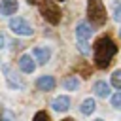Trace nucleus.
<instances>
[{"instance_id": "393cba45", "label": "nucleus", "mask_w": 121, "mask_h": 121, "mask_svg": "<svg viewBox=\"0 0 121 121\" xmlns=\"http://www.w3.org/2000/svg\"><path fill=\"white\" fill-rule=\"evenodd\" d=\"M57 2H62V0H57Z\"/></svg>"}, {"instance_id": "5701e85b", "label": "nucleus", "mask_w": 121, "mask_h": 121, "mask_svg": "<svg viewBox=\"0 0 121 121\" xmlns=\"http://www.w3.org/2000/svg\"><path fill=\"white\" fill-rule=\"evenodd\" d=\"M95 121H102V119H95Z\"/></svg>"}, {"instance_id": "f03ea898", "label": "nucleus", "mask_w": 121, "mask_h": 121, "mask_svg": "<svg viewBox=\"0 0 121 121\" xmlns=\"http://www.w3.org/2000/svg\"><path fill=\"white\" fill-rule=\"evenodd\" d=\"M87 17L96 26H102L106 23V8H104L102 0H89L87 2Z\"/></svg>"}, {"instance_id": "0eeeda50", "label": "nucleus", "mask_w": 121, "mask_h": 121, "mask_svg": "<svg viewBox=\"0 0 121 121\" xmlns=\"http://www.w3.org/2000/svg\"><path fill=\"white\" fill-rule=\"evenodd\" d=\"M17 9V0H2L0 2V15H11Z\"/></svg>"}, {"instance_id": "dca6fc26", "label": "nucleus", "mask_w": 121, "mask_h": 121, "mask_svg": "<svg viewBox=\"0 0 121 121\" xmlns=\"http://www.w3.org/2000/svg\"><path fill=\"white\" fill-rule=\"evenodd\" d=\"M112 104H113L115 108H121V89H119V93H115V95L112 96Z\"/></svg>"}, {"instance_id": "4468645a", "label": "nucleus", "mask_w": 121, "mask_h": 121, "mask_svg": "<svg viewBox=\"0 0 121 121\" xmlns=\"http://www.w3.org/2000/svg\"><path fill=\"white\" fill-rule=\"evenodd\" d=\"M76 70H78V72H81V76H83V78H89V76H91V68H89L85 62H79V64L76 66Z\"/></svg>"}, {"instance_id": "423d86ee", "label": "nucleus", "mask_w": 121, "mask_h": 121, "mask_svg": "<svg viewBox=\"0 0 121 121\" xmlns=\"http://www.w3.org/2000/svg\"><path fill=\"white\" fill-rule=\"evenodd\" d=\"M36 85H38L40 91H53L55 89V79H53V76H42V78H38Z\"/></svg>"}, {"instance_id": "39448f33", "label": "nucleus", "mask_w": 121, "mask_h": 121, "mask_svg": "<svg viewBox=\"0 0 121 121\" xmlns=\"http://www.w3.org/2000/svg\"><path fill=\"white\" fill-rule=\"evenodd\" d=\"M19 68H21L23 72L30 74V72H34V68H36V62H34V59H32L30 55H23V57L19 59Z\"/></svg>"}, {"instance_id": "6e6552de", "label": "nucleus", "mask_w": 121, "mask_h": 121, "mask_svg": "<svg viewBox=\"0 0 121 121\" xmlns=\"http://www.w3.org/2000/svg\"><path fill=\"white\" fill-rule=\"evenodd\" d=\"M76 34H78V38H79V40H89V38H91V34H93V28H91L87 23H79V25H78V28H76Z\"/></svg>"}, {"instance_id": "ddd939ff", "label": "nucleus", "mask_w": 121, "mask_h": 121, "mask_svg": "<svg viewBox=\"0 0 121 121\" xmlns=\"http://www.w3.org/2000/svg\"><path fill=\"white\" fill-rule=\"evenodd\" d=\"M78 79H76V76H68L66 79H64V87L68 89V91H76L78 89Z\"/></svg>"}, {"instance_id": "f3484780", "label": "nucleus", "mask_w": 121, "mask_h": 121, "mask_svg": "<svg viewBox=\"0 0 121 121\" xmlns=\"http://www.w3.org/2000/svg\"><path fill=\"white\" fill-rule=\"evenodd\" d=\"M34 121H49V115H47L45 112H38V113L34 115Z\"/></svg>"}, {"instance_id": "1a4fd4ad", "label": "nucleus", "mask_w": 121, "mask_h": 121, "mask_svg": "<svg viewBox=\"0 0 121 121\" xmlns=\"http://www.w3.org/2000/svg\"><path fill=\"white\" fill-rule=\"evenodd\" d=\"M34 57H36V60H38L40 64H45V62L49 60L51 53H49L47 47H36V49H34Z\"/></svg>"}, {"instance_id": "9b49d317", "label": "nucleus", "mask_w": 121, "mask_h": 121, "mask_svg": "<svg viewBox=\"0 0 121 121\" xmlns=\"http://www.w3.org/2000/svg\"><path fill=\"white\" fill-rule=\"evenodd\" d=\"M95 95L100 96V98H106L110 95V85L106 81H96L95 83Z\"/></svg>"}, {"instance_id": "412c9836", "label": "nucleus", "mask_w": 121, "mask_h": 121, "mask_svg": "<svg viewBox=\"0 0 121 121\" xmlns=\"http://www.w3.org/2000/svg\"><path fill=\"white\" fill-rule=\"evenodd\" d=\"M4 45V36H0V47Z\"/></svg>"}, {"instance_id": "20e7f679", "label": "nucleus", "mask_w": 121, "mask_h": 121, "mask_svg": "<svg viewBox=\"0 0 121 121\" xmlns=\"http://www.w3.org/2000/svg\"><path fill=\"white\" fill-rule=\"evenodd\" d=\"M9 28L15 32V34H21V36H30L32 34V26L23 19V17H15L9 21Z\"/></svg>"}, {"instance_id": "b1692460", "label": "nucleus", "mask_w": 121, "mask_h": 121, "mask_svg": "<svg viewBox=\"0 0 121 121\" xmlns=\"http://www.w3.org/2000/svg\"><path fill=\"white\" fill-rule=\"evenodd\" d=\"M119 36H121V30H119Z\"/></svg>"}, {"instance_id": "f257e3e1", "label": "nucleus", "mask_w": 121, "mask_h": 121, "mask_svg": "<svg viewBox=\"0 0 121 121\" xmlns=\"http://www.w3.org/2000/svg\"><path fill=\"white\" fill-rule=\"evenodd\" d=\"M115 53H117V45L113 43L112 38H108V36L98 38L96 43H95V64H96V68H102V70L108 68L112 64V59H113Z\"/></svg>"}, {"instance_id": "7ed1b4c3", "label": "nucleus", "mask_w": 121, "mask_h": 121, "mask_svg": "<svg viewBox=\"0 0 121 121\" xmlns=\"http://www.w3.org/2000/svg\"><path fill=\"white\" fill-rule=\"evenodd\" d=\"M40 11H42V15H43L51 25H57V23L60 21V11H59V8H57L51 0H42V2H40Z\"/></svg>"}, {"instance_id": "aec40b11", "label": "nucleus", "mask_w": 121, "mask_h": 121, "mask_svg": "<svg viewBox=\"0 0 121 121\" xmlns=\"http://www.w3.org/2000/svg\"><path fill=\"white\" fill-rule=\"evenodd\" d=\"M26 2H28V4H40L42 0H26Z\"/></svg>"}, {"instance_id": "2eb2a0df", "label": "nucleus", "mask_w": 121, "mask_h": 121, "mask_svg": "<svg viewBox=\"0 0 121 121\" xmlns=\"http://www.w3.org/2000/svg\"><path fill=\"white\" fill-rule=\"evenodd\" d=\"M112 83L115 89H121V70H115L113 76H112Z\"/></svg>"}, {"instance_id": "9d476101", "label": "nucleus", "mask_w": 121, "mask_h": 121, "mask_svg": "<svg viewBox=\"0 0 121 121\" xmlns=\"http://www.w3.org/2000/svg\"><path fill=\"white\" fill-rule=\"evenodd\" d=\"M53 108H55L57 112H66V110L70 108V98H68V96H57V98L53 100Z\"/></svg>"}, {"instance_id": "f8f14e48", "label": "nucleus", "mask_w": 121, "mask_h": 121, "mask_svg": "<svg viewBox=\"0 0 121 121\" xmlns=\"http://www.w3.org/2000/svg\"><path fill=\"white\" fill-rule=\"evenodd\" d=\"M95 108H96V104H95V100L93 98H87V100H83V104H81V113H85V115H89V113H93L95 112Z\"/></svg>"}, {"instance_id": "6ab92c4d", "label": "nucleus", "mask_w": 121, "mask_h": 121, "mask_svg": "<svg viewBox=\"0 0 121 121\" xmlns=\"http://www.w3.org/2000/svg\"><path fill=\"white\" fill-rule=\"evenodd\" d=\"M113 15H115V21H119V23H121V4H117V6H115V13H113Z\"/></svg>"}, {"instance_id": "4be33fe9", "label": "nucleus", "mask_w": 121, "mask_h": 121, "mask_svg": "<svg viewBox=\"0 0 121 121\" xmlns=\"http://www.w3.org/2000/svg\"><path fill=\"white\" fill-rule=\"evenodd\" d=\"M60 121H74L72 117H66V119H60Z\"/></svg>"}, {"instance_id": "a211bd4d", "label": "nucleus", "mask_w": 121, "mask_h": 121, "mask_svg": "<svg viewBox=\"0 0 121 121\" xmlns=\"http://www.w3.org/2000/svg\"><path fill=\"white\" fill-rule=\"evenodd\" d=\"M78 47H79V51L81 53H89V47H87V40H79V43H78Z\"/></svg>"}]
</instances>
